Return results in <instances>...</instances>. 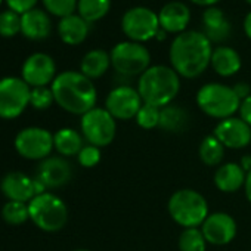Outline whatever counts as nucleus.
Segmentation results:
<instances>
[{"label":"nucleus","mask_w":251,"mask_h":251,"mask_svg":"<svg viewBox=\"0 0 251 251\" xmlns=\"http://www.w3.org/2000/svg\"><path fill=\"white\" fill-rule=\"evenodd\" d=\"M213 49V43L202 31L186 30L170 45V67L182 78H197L210 67Z\"/></svg>","instance_id":"obj_1"},{"label":"nucleus","mask_w":251,"mask_h":251,"mask_svg":"<svg viewBox=\"0 0 251 251\" xmlns=\"http://www.w3.org/2000/svg\"><path fill=\"white\" fill-rule=\"evenodd\" d=\"M55 103L74 115H84L96 106L98 90L93 80L80 71H64L50 84Z\"/></svg>","instance_id":"obj_2"},{"label":"nucleus","mask_w":251,"mask_h":251,"mask_svg":"<svg viewBox=\"0 0 251 251\" xmlns=\"http://www.w3.org/2000/svg\"><path fill=\"white\" fill-rule=\"evenodd\" d=\"M138 92L144 103L164 108L170 105L180 92L179 74L167 65H151L138 78Z\"/></svg>","instance_id":"obj_3"},{"label":"nucleus","mask_w":251,"mask_h":251,"mask_svg":"<svg viewBox=\"0 0 251 251\" xmlns=\"http://www.w3.org/2000/svg\"><path fill=\"white\" fill-rule=\"evenodd\" d=\"M167 211L173 222L182 229L201 227V225L210 214L205 197L191 188L175 191L169 198Z\"/></svg>","instance_id":"obj_4"},{"label":"nucleus","mask_w":251,"mask_h":251,"mask_svg":"<svg viewBox=\"0 0 251 251\" xmlns=\"http://www.w3.org/2000/svg\"><path fill=\"white\" fill-rule=\"evenodd\" d=\"M197 106L214 120H226L238 114L241 99L235 93L232 86L223 83H207L201 86L195 96Z\"/></svg>","instance_id":"obj_5"},{"label":"nucleus","mask_w":251,"mask_h":251,"mask_svg":"<svg viewBox=\"0 0 251 251\" xmlns=\"http://www.w3.org/2000/svg\"><path fill=\"white\" fill-rule=\"evenodd\" d=\"M28 214L34 226L45 232H58L68 222L67 204L52 192L36 195L28 202Z\"/></svg>","instance_id":"obj_6"},{"label":"nucleus","mask_w":251,"mask_h":251,"mask_svg":"<svg viewBox=\"0 0 251 251\" xmlns=\"http://www.w3.org/2000/svg\"><path fill=\"white\" fill-rule=\"evenodd\" d=\"M111 67L126 77H141L151 67V53L144 43L124 40L117 43L111 52Z\"/></svg>","instance_id":"obj_7"},{"label":"nucleus","mask_w":251,"mask_h":251,"mask_svg":"<svg viewBox=\"0 0 251 251\" xmlns=\"http://www.w3.org/2000/svg\"><path fill=\"white\" fill-rule=\"evenodd\" d=\"M80 132L87 144L98 148H105L115 139L117 120L105 108L95 106L81 115Z\"/></svg>","instance_id":"obj_8"},{"label":"nucleus","mask_w":251,"mask_h":251,"mask_svg":"<svg viewBox=\"0 0 251 251\" xmlns=\"http://www.w3.org/2000/svg\"><path fill=\"white\" fill-rule=\"evenodd\" d=\"M160 30L158 14L148 6H133L121 18V31L132 42H150L157 37Z\"/></svg>","instance_id":"obj_9"},{"label":"nucleus","mask_w":251,"mask_h":251,"mask_svg":"<svg viewBox=\"0 0 251 251\" xmlns=\"http://www.w3.org/2000/svg\"><path fill=\"white\" fill-rule=\"evenodd\" d=\"M31 87L21 77L0 78V118L14 120L30 105Z\"/></svg>","instance_id":"obj_10"},{"label":"nucleus","mask_w":251,"mask_h":251,"mask_svg":"<svg viewBox=\"0 0 251 251\" xmlns=\"http://www.w3.org/2000/svg\"><path fill=\"white\" fill-rule=\"evenodd\" d=\"M15 151L25 160L43 161L50 157L53 147V133L43 127H25L23 129L14 141Z\"/></svg>","instance_id":"obj_11"},{"label":"nucleus","mask_w":251,"mask_h":251,"mask_svg":"<svg viewBox=\"0 0 251 251\" xmlns=\"http://www.w3.org/2000/svg\"><path fill=\"white\" fill-rule=\"evenodd\" d=\"M144 100L138 92V89L132 86H117L114 87L105 99V109L117 120V121H127L136 118Z\"/></svg>","instance_id":"obj_12"},{"label":"nucleus","mask_w":251,"mask_h":251,"mask_svg":"<svg viewBox=\"0 0 251 251\" xmlns=\"http://www.w3.org/2000/svg\"><path fill=\"white\" fill-rule=\"evenodd\" d=\"M56 64L53 58L43 52H36L30 55L21 68V78L33 87L50 86L56 78Z\"/></svg>","instance_id":"obj_13"},{"label":"nucleus","mask_w":251,"mask_h":251,"mask_svg":"<svg viewBox=\"0 0 251 251\" xmlns=\"http://www.w3.org/2000/svg\"><path fill=\"white\" fill-rule=\"evenodd\" d=\"M201 232L207 244L223 247L235 239L238 233V225L236 220L229 213L214 211L210 213L204 220V223L201 225Z\"/></svg>","instance_id":"obj_14"},{"label":"nucleus","mask_w":251,"mask_h":251,"mask_svg":"<svg viewBox=\"0 0 251 251\" xmlns=\"http://www.w3.org/2000/svg\"><path fill=\"white\" fill-rule=\"evenodd\" d=\"M213 135L226 150H242L251 144V127L236 115L219 121Z\"/></svg>","instance_id":"obj_15"},{"label":"nucleus","mask_w":251,"mask_h":251,"mask_svg":"<svg viewBox=\"0 0 251 251\" xmlns=\"http://www.w3.org/2000/svg\"><path fill=\"white\" fill-rule=\"evenodd\" d=\"M73 177L70 163L64 157H48L43 160L37 170V179L48 188L56 189L67 185Z\"/></svg>","instance_id":"obj_16"},{"label":"nucleus","mask_w":251,"mask_h":251,"mask_svg":"<svg viewBox=\"0 0 251 251\" xmlns=\"http://www.w3.org/2000/svg\"><path fill=\"white\" fill-rule=\"evenodd\" d=\"M0 189L8 201H20L28 204L36 197L34 179L21 172H11L5 175L2 183H0Z\"/></svg>","instance_id":"obj_17"},{"label":"nucleus","mask_w":251,"mask_h":251,"mask_svg":"<svg viewBox=\"0 0 251 251\" xmlns=\"http://www.w3.org/2000/svg\"><path fill=\"white\" fill-rule=\"evenodd\" d=\"M160 27L169 34H180L188 30L191 23V9L183 2H169L158 12Z\"/></svg>","instance_id":"obj_18"},{"label":"nucleus","mask_w":251,"mask_h":251,"mask_svg":"<svg viewBox=\"0 0 251 251\" xmlns=\"http://www.w3.org/2000/svg\"><path fill=\"white\" fill-rule=\"evenodd\" d=\"M202 33L211 43H223L229 39L232 25L226 18L225 12L217 6L205 8L201 17Z\"/></svg>","instance_id":"obj_19"},{"label":"nucleus","mask_w":251,"mask_h":251,"mask_svg":"<svg viewBox=\"0 0 251 251\" xmlns=\"http://www.w3.org/2000/svg\"><path fill=\"white\" fill-rule=\"evenodd\" d=\"M247 172L239 166V163L227 161L216 167L213 182L214 186L223 194H233L244 188Z\"/></svg>","instance_id":"obj_20"},{"label":"nucleus","mask_w":251,"mask_h":251,"mask_svg":"<svg viewBox=\"0 0 251 251\" xmlns=\"http://www.w3.org/2000/svg\"><path fill=\"white\" fill-rule=\"evenodd\" d=\"M52 31V21L43 9H31L21 15V33L30 40H43Z\"/></svg>","instance_id":"obj_21"},{"label":"nucleus","mask_w":251,"mask_h":251,"mask_svg":"<svg viewBox=\"0 0 251 251\" xmlns=\"http://www.w3.org/2000/svg\"><path fill=\"white\" fill-rule=\"evenodd\" d=\"M210 67L220 77H232L241 70L242 59L233 48L219 45L213 49Z\"/></svg>","instance_id":"obj_22"},{"label":"nucleus","mask_w":251,"mask_h":251,"mask_svg":"<svg viewBox=\"0 0 251 251\" xmlns=\"http://www.w3.org/2000/svg\"><path fill=\"white\" fill-rule=\"evenodd\" d=\"M90 31V24L84 21L78 14L68 15L65 18H61L58 23V34L61 40L68 46H77L81 45Z\"/></svg>","instance_id":"obj_23"},{"label":"nucleus","mask_w":251,"mask_h":251,"mask_svg":"<svg viewBox=\"0 0 251 251\" xmlns=\"http://www.w3.org/2000/svg\"><path fill=\"white\" fill-rule=\"evenodd\" d=\"M53 147L55 151L64 157H77L81 148L84 147V138L81 132L71 129V127H62L53 133Z\"/></svg>","instance_id":"obj_24"},{"label":"nucleus","mask_w":251,"mask_h":251,"mask_svg":"<svg viewBox=\"0 0 251 251\" xmlns=\"http://www.w3.org/2000/svg\"><path fill=\"white\" fill-rule=\"evenodd\" d=\"M109 67H111L109 52L103 49H92L83 56L80 62V73L90 80H96L105 75Z\"/></svg>","instance_id":"obj_25"},{"label":"nucleus","mask_w":251,"mask_h":251,"mask_svg":"<svg viewBox=\"0 0 251 251\" xmlns=\"http://www.w3.org/2000/svg\"><path fill=\"white\" fill-rule=\"evenodd\" d=\"M188 112L177 105H167L160 109V124L158 129L167 133H180L188 126Z\"/></svg>","instance_id":"obj_26"},{"label":"nucleus","mask_w":251,"mask_h":251,"mask_svg":"<svg viewBox=\"0 0 251 251\" xmlns=\"http://www.w3.org/2000/svg\"><path fill=\"white\" fill-rule=\"evenodd\" d=\"M225 151L226 148L222 145V142L214 135H208L201 141L198 147V157L207 167H219L223 164Z\"/></svg>","instance_id":"obj_27"},{"label":"nucleus","mask_w":251,"mask_h":251,"mask_svg":"<svg viewBox=\"0 0 251 251\" xmlns=\"http://www.w3.org/2000/svg\"><path fill=\"white\" fill-rule=\"evenodd\" d=\"M111 9V0H78L77 14L89 24L103 20Z\"/></svg>","instance_id":"obj_28"},{"label":"nucleus","mask_w":251,"mask_h":251,"mask_svg":"<svg viewBox=\"0 0 251 251\" xmlns=\"http://www.w3.org/2000/svg\"><path fill=\"white\" fill-rule=\"evenodd\" d=\"M179 251H205L207 241L201 232V227L182 229L177 239Z\"/></svg>","instance_id":"obj_29"},{"label":"nucleus","mask_w":251,"mask_h":251,"mask_svg":"<svg viewBox=\"0 0 251 251\" xmlns=\"http://www.w3.org/2000/svg\"><path fill=\"white\" fill-rule=\"evenodd\" d=\"M2 219L12 226H20L30 219L28 204L20 201H8L2 207Z\"/></svg>","instance_id":"obj_30"},{"label":"nucleus","mask_w":251,"mask_h":251,"mask_svg":"<svg viewBox=\"0 0 251 251\" xmlns=\"http://www.w3.org/2000/svg\"><path fill=\"white\" fill-rule=\"evenodd\" d=\"M21 33V15L12 9L0 12V36L14 37Z\"/></svg>","instance_id":"obj_31"},{"label":"nucleus","mask_w":251,"mask_h":251,"mask_svg":"<svg viewBox=\"0 0 251 251\" xmlns=\"http://www.w3.org/2000/svg\"><path fill=\"white\" fill-rule=\"evenodd\" d=\"M160 109L161 108H157L154 105H148V103H144L139 109V112L136 114V124L139 126L141 129H145V130H151V129H155L158 127L160 124Z\"/></svg>","instance_id":"obj_32"},{"label":"nucleus","mask_w":251,"mask_h":251,"mask_svg":"<svg viewBox=\"0 0 251 251\" xmlns=\"http://www.w3.org/2000/svg\"><path fill=\"white\" fill-rule=\"evenodd\" d=\"M42 2L49 14L61 20L68 15H73L77 11L78 0H42Z\"/></svg>","instance_id":"obj_33"},{"label":"nucleus","mask_w":251,"mask_h":251,"mask_svg":"<svg viewBox=\"0 0 251 251\" xmlns=\"http://www.w3.org/2000/svg\"><path fill=\"white\" fill-rule=\"evenodd\" d=\"M53 103H55V98H53V92H52L50 86L33 87V89H31L30 105H31L34 109H37V111H45V109H49Z\"/></svg>","instance_id":"obj_34"},{"label":"nucleus","mask_w":251,"mask_h":251,"mask_svg":"<svg viewBox=\"0 0 251 251\" xmlns=\"http://www.w3.org/2000/svg\"><path fill=\"white\" fill-rule=\"evenodd\" d=\"M100 158H102V152H100V148L95 147V145H84L81 148V151L78 152L77 155V160H78V164L84 169H93L96 167L99 163H100Z\"/></svg>","instance_id":"obj_35"},{"label":"nucleus","mask_w":251,"mask_h":251,"mask_svg":"<svg viewBox=\"0 0 251 251\" xmlns=\"http://www.w3.org/2000/svg\"><path fill=\"white\" fill-rule=\"evenodd\" d=\"M6 5L9 9L18 12L20 15L31 11L36 8V3H37V0H5Z\"/></svg>","instance_id":"obj_36"},{"label":"nucleus","mask_w":251,"mask_h":251,"mask_svg":"<svg viewBox=\"0 0 251 251\" xmlns=\"http://www.w3.org/2000/svg\"><path fill=\"white\" fill-rule=\"evenodd\" d=\"M238 117L242 118L250 127H251V95L248 98H245L244 100H241V106L238 111Z\"/></svg>","instance_id":"obj_37"},{"label":"nucleus","mask_w":251,"mask_h":251,"mask_svg":"<svg viewBox=\"0 0 251 251\" xmlns=\"http://www.w3.org/2000/svg\"><path fill=\"white\" fill-rule=\"evenodd\" d=\"M232 87H233L235 93L238 95V98H239L241 100H244L245 98H248V96L251 95V86H250L248 83L239 81V83H236V84L232 86Z\"/></svg>","instance_id":"obj_38"},{"label":"nucleus","mask_w":251,"mask_h":251,"mask_svg":"<svg viewBox=\"0 0 251 251\" xmlns=\"http://www.w3.org/2000/svg\"><path fill=\"white\" fill-rule=\"evenodd\" d=\"M242 30H244V34L247 36V39L251 40V11H250V12L245 15V18H244Z\"/></svg>","instance_id":"obj_39"},{"label":"nucleus","mask_w":251,"mask_h":251,"mask_svg":"<svg viewBox=\"0 0 251 251\" xmlns=\"http://www.w3.org/2000/svg\"><path fill=\"white\" fill-rule=\"evenodd\" d=\"M244 194H245L247 201L251 204V170L247 173V177H245V183H244Z\"/></svg>","instance_id":"obj_40"},{"label":"nucleus","mask_w":251,"mask_h":251,"mask_svg":"<svg viewBox=\"0 0 251 251\" xmlns=\"http://www.w3.org/2000/svg\"><path fill=\"white\" fill-rule=\"evenodd\" d=\"M191 2L197 6H202V8H210V6H216L220 0H191Z\"/></svg>","instance_id":"obj_41"},{"label":"nucleus","mask_w":251,"mask_h":251,"mask_svg":"<svg viewBox=\"0 0 251 251\" xmlns=\"http://www.w3.org/2000/svg\"><path fill=\"white\" fill-rule=\"evenodd\" d=\"M239 166L248 173L251 170V155H244L241 160H239Z\"/></svg>","instance_id":"obj_42"},{"label":"nucleus","mask_w":251,"mask_h":251,"mask_svg":"<svg viewBox=\"0 0 251 251\" xmlns=\"http://www.w3.org/2000/svg\"><path fill=\"white\" fill-rule=\"evenodd\" d=\"M74 251H90V250H86V248H77V250H74Z\"/></svg>","instance_id":"obj_43"},{"label":"nucleus","mask_w":251,"mask_h":251,"mask_svg":"<svg viewBox=\"0 0 251 251\" xmlns=\"http://www.w3.org/2000/svg\"><path fill=\"white\" fill-rule=\"evenodd\" d=\"M245 2H247L248 5H251V0H245Z\"/></svg>","instance_id":"obj_44"},{"label":"nucleus","mask_w":251,"mask_h":251,"mask_svg":"<svg viewBox=\"0 0 251 251\" xmlns=\"http://www.w3.org/2000/svg\"><path fill=\"white\" fill-rule=\"evenodd\" d=\"M2 2H3V0H0V5H2Z\"/></svg>","instance_id":"obj_45"}]
</instances>
